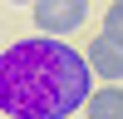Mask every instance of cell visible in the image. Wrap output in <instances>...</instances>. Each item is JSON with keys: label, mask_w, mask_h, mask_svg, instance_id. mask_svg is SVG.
I'll return each instance as SVG.
<instances>
[{"label": "cell", "mask_w": 123, "mask_h": 119, "mask_svg": "<svg viewBox=\"0 0 123 119\" xmlns=\"http://www.w3.org/2000/svg\"><path fill=\"white\" fill-rule=\"evenodd\" d=\"M94 94L89 55L69 40L35 35L0 50V114L5 119H69Z\"/></svg>", "instance_id": "1"}, {"label": "cell", "mask_w": 123, "mask_h": 119, "mask_svg": "<svg viewBox=\"0 0 123 119\" xmlns=\"http://www.w3.org/2000/svg\"><path fill=\"white\" fill-rule=\"evenodd\" d=\"M89 20V0H35V25L39 35H74Z\"/></svg>", "instance_id": "2"}, {"label": "cell", "mask_w": 123, "mask_h": 119, "mask_svg": "<svg viewBox=\"0 0 123 119\" xmlns=\"http://www.w3.org/2000/svg\"><path fill=\"white\" fill-rule=\"evenodd\" d=\"M89 69H94V79H108V84H123V45L118 40H108V35H98V40H89Z\"/></svg>", "instance_id": "3"}, {"label": "cell", "mask_w": 123, "mask_h": 119, "mask_svg": "<svg viewBox=\"0 0 123 119\" xmlns=\"http://www.w3.org/2000/svg\"><path fill=\"white\" fill-rule=\"evenodd\" d=\"M84 119H123V84H98L84 104Z\"/></svg>", "instance_id": "4"}, {"label": "cell", "mask_w": 123, "mask_h": 119, "mask_svg": "<svg viewBox=\"0 0 123 119\" xmlns=\"http://www.w3.org/2000/svg\"><path fill=\"white\" fill-rule=\"evenodd\" d=\"M104 35H108V40H118V45H123V0H113V5L104 10Z\"/></svg>", "instance_id": "5"}, {"label": "cell", "mask_w": 123, "mask_h": 119, "mask_svg": "<svg viewBox=\"0 0 123 119\" xmlns=\"http://www.w3.org/2000/svg\"><path fill=\"white\" fill-rule=\"evenodd\" d=\"M5 5H35V0H5Z\"/></svg>", "instance_id": "6"}]
</instances>
